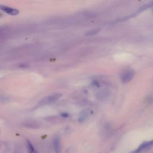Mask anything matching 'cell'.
Listing matches in <instances>:
<instances>
[{"mask_svg":"<svg viewBox=\"0 0 153 153\" xmlns=\"http://www.w3.org/2000/svg\"><path fill=\"white\" fill-rule=\"evenodd\" d=\"M134 75V71L132 70H127L125 71L121 76V81L123 83H127L129 82L133 78Z\"/></svg>","mask_w":153,"mask_h":153,"instance_id":"2","label":"cell"},{"mask_svg":"<svg viewBox=\"0 0 153 153\" xmlns=\"http://www.w3.org/2000/svg\"><path fill=\"white\" fill-rule=\"evenodd\" d=\"M153 7V1L149 2L147 3V4H145L143 5H142V7H140L134 13L131 14L130 16H128L126 17V19H128V18L132 17H133V16H136V15H137V14H139V13L143 12V11H145V10H147L148 8H150V7Z\"/></svg>","mask_w":153,"mask_h":153,"instance_id":"3","label":"cell"},{"mask_svg":"<svg viewBox=\"0 0 153 153\" xmlns=\"http://www.w3.org/2000/svg\"><path fill=\"white\" fill-rule=\"evenodd\" d=\"M27 146H28V148H29V153H36V151L35 150L34 148L33 147L32 145L30 143V142L27 141Z\"/></svg>","mask_w":153,"mask_h":153,"instance_id":"9","label":"cell"},{"mask_svg":"<svg viewBox=\"0 0 153 153\" xmlns=\"http://www.w3.org/2000/svg\"><path fill=\"white\" fill-rule=\"evenodd\" d=\"M54 151L55 153H60V141L59 137L57 136L55 137L54 140Z\"/></svg>","mask_w":153,"mask_h":153,"instance_id":"7","label":"cell"},{"mask_svg":"<svg viewBox=\"0 0 153 153\" xmlns=\"http://www.w3.org/2000/svg\"><path fill=\"white\" fill-rule=\"evenodd\" d=\"M61 96L62 94L60 93H54L50 94L41 99L39 102L38 105L39 106H45L53 103L57 100H58L61 97Z\"/></svg>","mask_w":153,"mask_h":153,"instance_id":"1","label":"cell"},{"mask_svg":"<svg viewBox=\"0 0 153 153\" xmlns=\"http://www.w3.org/2000/svg\"><path fill=\"white\" fill-rule=\"evenodd\" d=\"M62 116L65 117H67L68 116V115L66 113H65V114H62Z\"/></svg>","mask_w":153,"mask_h":153,"instance_id":"10","label":"cell"},{"mask_svg":"<svg viewBox=\"0 0 153 153\" xmlns=\"http://www.w3.org/2000/svg\"><path fill=\"white\" fill-rule=\"evenodd\" d=\"M152 145H153V140H150V141H148V142H143V143H142L139 146V148L137 149V150H136V152L138 153L140 151L145 149H146L150 146H151Z\"/></svg>","mask_w":153,"mask_h":153,"instance_id":"6","label":"cell"},{"mask_svg":"<svg viewBox=\"0 0 153 153\" xmlns=\"http://www.w3.org/2000/svg\"><path fill=\"white\" fill-rule=\"evenodd\" d=\"M91 111L89 109H85L81 112L78 118V121L81 123L84 121L90 115Z\"/></svg>","mask_w":153,"mask_h":153,"instance_id":"5","label":"cell"},{"mask_svg":"<svg viewBox=\"0 0 153 153\" xmlns=\"http://www.w3.org/2000/svg\"><path fill=\"white\" fill-rule=\"evenodd\" d=\"M1 8L2 11L5 12L6 13H7L10 15H12V16H16V15L18 14V13H19L18 10H17L16 8H11V7H9L1 5Z\"/></svg>","mask_w":153,"mask_h":153,"instance_id":"4","label":"cell"},{"mask_svg":"<svg viewBox=\"0 0 153 153\" xmlns=\"http://www.w3.org/2000/svg\"><path fill=\"white\" fill-rule=\"evenodd\" d=\"M99 31V29H94L90 30H89V31H88L87 32L85 33V36L93 35H94V34H96Z\"/></svg>","mask_w":153,"mask_h":153,"instance_id":"8","label":"cell"}]
</instances>
